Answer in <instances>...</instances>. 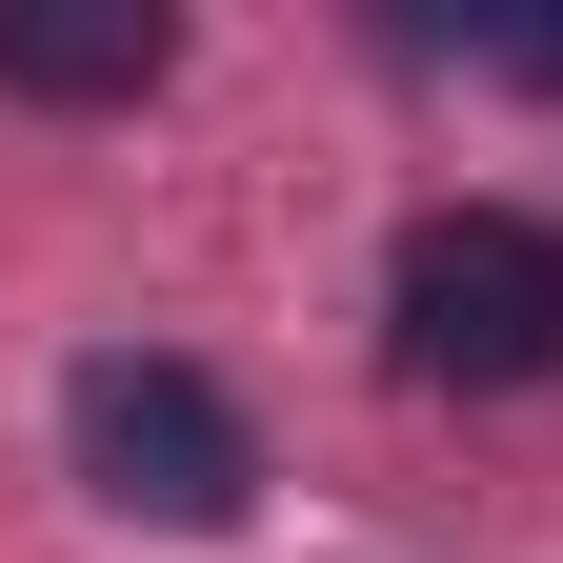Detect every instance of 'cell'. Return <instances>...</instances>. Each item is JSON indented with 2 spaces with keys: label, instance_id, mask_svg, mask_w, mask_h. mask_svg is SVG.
<instances>
[{
  "label": "cell",
  "instance_id": "obj_1",
  "mask_svg": "<svg viewBox=\"0 0 563 563\" xmlns=\"http://www.w3.org/2000/svg\"><path fill=\"white\" fill-rule=\"evenodd\" d=\"M383 342H402V383H443V402L543 383V363H563V242L504 222V201L402 222V262H383Z\"/></svg>",
  "mask_w": 563,
  "mask_h": 563
},
{
  "label": "cell",
  "instance_id": "obj_3",
  "mask_svg": "<svg viewBox=\"0 0 563 563\" xmlns=\"http://www.w3.org/2000/svg\"><path fill=\"white\" fill-rule=\"evenodd\" d=\"M162 60H181L162 0H0V81L21 101H141Z\"/></svg>",
  "mask_w": 563,
  "mask_h": 563
},
{
  "label": "cell",
  "instance_id": "obj_2",
  "mask_svg": "<svg viewBox=\"0 0 563 563\" xmlns=\"http://www.w3.org/2000/svg\"><path fill=\"white\" fill-rule=\"evenodd\" d=\"M60 443H81V483H101L121 523H162V543H222L242 483H262L242 402L201 383V363H162V342H101V363L60 383Z\"/></svg>",
  "mask_w": 563,
  "mask_h": 563
},
{
  "label": "cell",
  "instance_id": "obj_4",
  "mask_svg": "<svg viewBox=\"0 0 563 563\" xmlns=\"http://www.w3.org/2000/svg\"><path fill=\"white\" fill-rule=\"evenodd\" d=\"M483 60H504V81H543V101H563V21H483Z\"/></svg>",
  "mask_w": 563,
  "mask_h": 563
}]
</instances>
